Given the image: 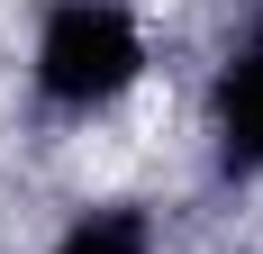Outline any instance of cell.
Masks as SVG:
<instances>
[{
	"instance_id": "6da1fadb",
	"label": "cell",
	"mask_w": 263,
	"mask_h": 254,
	"mask_svg": "<svg viewBox=\"0 0 263 254\" xmlns=\"http://www.w3.org/2000/svg\"><path fill=\"white\" fill-rule=\"evenodd\" d=\"M136 73H145V37L118 0H54L36 37V91L54 109H109Z\"/></svg>"
},
{
	"instance_id": "7a4b0ae2",
	"label": "cell",
	"mask_w": 263,
	"mask_h": 254,
	"mask_svg": "<svg viewBox=\"0 0 263 254\" xmlns=\"http://www.w3.org/2000/svg\"><path fill=\"white\" fill-rule=\"evenodd\" d=\"M218 164L263 173V46H236V64L218 73Z\"/></svg>"
},
{
	"instance_id": "3957f363",
	"label": "cell",
	"mask_w": 263,
	"mask_h": 254,
	"mask_svg": "<svg viewBox=\"0 0 263 254\" xmlns=\"http://www.w3.org/2000/svg\"><path fill=\"white\" fill-rule=\"evenodd\" d=\"M54 254H155V227H145L136 209H91V218L64 227Z\"/></svg>"
}]
</instances>
